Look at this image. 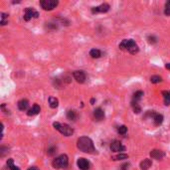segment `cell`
<instances>
[{
	"instance_id": "cell-3",
	"label": "cell",
	"mask_w": 170,
	"mask_h": 170,
	"mask_svg": "<svg viewBox=\"0 0 170 170\" xmlns=\"http://www.w3.org/2000/svg\"><path fill=\"white\" fill-rule=\"evenodd\" d=\"M53 126L55 127V129H57L60 133H62L63 135H65V136H71V135L74 133L73 128L66 123H58V121H56V123H53Z\"/></svg>"
},
{
	"instance_id": "cell-16",
	"label": "cell",
	"mask_w": 170,
	"mask_h": 170,
	"mask_svg": "<svg viewBox=\"0 0 170 170\" xmlns=\"http://www.w3.org/2000/svg\"><path fill=\"white\" fill-rule=\"evenodd\" d=\"M29 108V102L28 100L26 99H23L18 102V108L20 110H26L27 108Z\"/></svg>"
},
{
	"instance_id": "cell-12",
	"label": "cell",
	"mask_w": 170,
	"mask_h": 170,
	"mask_svg": "<svg viewBox=\"0 0 170 170\" xmlns=\"http://www.w3.org/2000/svg\"><path fill=\"white\" fill-rule=\"evenodd\" d=\"M150 156H151V158L156 159V160H161V159L165 156V153L159 149H153L150 152Z\"/></svg>"
},
{
	"instance_id": "cell-34",
	"label": "cell",
	"mask_w": 170,
	"mask_h": 170,
	"mask_svg": "<svg viewBox=\"0 0 170 170\" xmlns=\"http://www.w3.org/2000/svg\"><path fill=\"white\" fill-rule=\"evenodd\" d=\"M91 103H92V105H94V103H95V99H92V100H91Z\"/></svg>"
},
{
	"instance_id": "cell-22",
	"label": "cell",
	"mask_w": 170,
	"mask_h": 170,
	"mask_svg": "<svg viewBox=\"0 0 170 170\" xmlns=\"http://www.w3.org/2000/svg\"><path fill=\"white\" fill-rule=\"evenodd\" d=\"M142 95H143V92L142 91L135 92L134 94H133V99H132V100H133V102H137V103H138V100L141 99Z\"/></svg>"
},
{
	"instance_id": "cell-14",
	"label": "cell",
	"mask_w": 170,
	"mask_h": 170,
	"mask_svg": "<svg viewBox=\"0 0 170 170\" xmlns=\"http://www.w3.org/2000/svg\"><path fill=\"white\" fill-rule=\"evenodd\" d=\"M152 165V161L151 159H148V158H145L144 160L140 162V169L141 170H148Z\"/></svg>"
},
{
	"instance_id": "cell-8",
	"label": "cell",
	"mask_w": 170,
	"mask_h": 170,
	"mask_svg": "<svg viewBox=\"0 0 170 170\" xmlns=\"http://www.w3.org/2000/svg\"><path fill=\"white\" fill-rule=\"evenodd\" d=\"M110 149L113 151V152H123V151L126 150V147L123 145V143L118 140H113L110 144Z\"/></svg>"
},
{
	"instance_id": "cell-4",
	"label": "cell",
	"mask_w": 170,
	"mask_h": 170,
	"mask_svg": "<svg viewBox=\"0 0 170 170\" xmlns=\"http://www.w3.org/2000/svg\"><path fill=\"white\" fill-rule=\"evenodd\" d=\"M68 164H69V158L66 154H61L57 158H55L54 161H53V166L56 169L66 168L68 166Z\"/></svg>"
},
{
	"instance_id": "cell-15",
	"label": "cell",
	"mask_w": 170,
	"mask_h": 170,
	"mask_svg": "<svg viewBox=\"0 0 170 170\" xmlns=\"http://www.w3.org/2000/svg\"><path fill=\"white\" fill-rule=\"evenodd\" d=\"M40 110H41V108H40L39 105H34L33 107H32L30 110L27 111V115H28L29 116L36 115H38V113H40Z\"/></svg>"
},
{
	"instance_id": "cell-24",
	"label": "cell",
	"mask_w": 170,
	"mask_h": 170,
	"mask_svg": "<svg viewBox=\"0 0 170 170\" xmlns=\"http://www.w3.org/2000/svg\"><path fill=\"white\" fill-rule=\"evenodd\" d=\"M128 158V155L124 154V153H119L118 155L113 156V160H123V159H127Z\"/></svg>"
},
{
	"instance_id": "cell-32",
	"label": "cell",
	"mask_w": 170,
	"mask_h": 170,
	"mask_svg": "<svg viewBox=\"0 0 170 170\" xmlns=\"http://www.w3.org/2000/svg\"><path fill=\"white\" fill-rule=\"evenodd\" d=\"M165 68L167 69V70H170V63L166 64V65H165Z\"/></svg>"
},
{
	"instance_id": "cell-2",
	"label": "cell",
	"mask_w": 170,
	"mask_h": 170,
	"mask_svg": "<svg viewBox=\"0 0 170 170\" xmlns=\"http://www.w3.org/2000/svg\"><path fill=\"white\" fill-rule=\"evenodd\" d=\"M118 47L121 48V50H123V51H127L132 55L136 54V53H138V51H139V48H138V46H137V44L135 43L132 39L123 40Z\"/></svg>"
},
{
	"instance_id": "cell-9",
	"label": "cell",
	"mask_w": 170,
	"mask_h": 170,
	"mask_svg": "<svg viewBox=\"0 0 170 170\" xmlns=\"http://www.w3.org/2000/svg\"><path fill=\"white\" fill-rule=\"evenodd\" d=\"M110 6L108 5V3H103L100 4V6H97V7H93L92 8V13H107L108 10H110Z\"/></svg>"
},
{
	"instance_id": "cell-17",
	"label": "cell",
	"mask_w": 170,
	"mask_h": 170,
	"mask_svg": "<svg viewBox=\"0 0 170 170\" xmlns=\"http://www.w3.org/2000/svg\"><path fill=\"white\" fill-rule=\"evenodd\" d=\"M78 118V115H77L76 110H70L67 111V118L69 121H76V118Z\"/></svg>"
},
{
	"instance_id": "cell-29",
	"label": "cell",
	"mask_w": 170,
	"mask_h": 170,
	"mask_svg": "<svg viewBox=\"0 0 170 170\" xmlns=\"http://www.w3.org/2000/svg\"><path fill=\"white\" fill-rule=\"evenodd\" d=\"M147 39H148V42H149V43H151V44L156 43V42H157V39H156L154 36H149Z\"/></svg>"
},
{
	"instance_id": "cell-20",
	"label": "cell",
	"mask_w": 170,
	"mask_h": 170,
	"mask_svg": "<svg viewBox=\"0 0 170 170\" xmlns=\"http://www.w3.org/2000/svg\"><path fill=\"white\" fill-rule=\"evenodd\" d=\"M90 56L92 58H94V59H98V58H100L102 56V53H100L99 49H92L90 51Z\"/></svg>"
},
{
	"instance_id": "cell-7",
	"label": "cell",
	"mask_w": 170,
	"mask_h": 170,
	"mask_svg": "<svg viewBox=\"0 0 170 170\" xmlns=\"http://www.w3.org/2000/svg\"><path fill=\"white\" fill-rule=\"evenodd\" d=\"M39 17V13L36 11L35 9H33V8L31 7H27L25 9V13H24V20L25 21H29L31 20L32 18H38Z\"/></svg>"
},
{
	"instance_id": "cell-11",
	"label": "cell",
	"mask_w": 170,
	"mask_h": 170,
	"mask_svg": "<svg viewBox=\"0 0 170 170\" xmlns=\"http://www.w3.org/2000/svg\"><path fill=\"white\" fill-rule=\"evenodd\" d=\"M77 164H78V167L81 170H89L90 167H91V163L86 158H79L78 161H77Z\"/></svg>"
},
{
	"instance_id": "cell-1",
	"label": "cell",
	"mask_w": 170,
	"mask_h": 170,
	"mask_svg": "<svg viewBox=\"0 0 170 170\" xmlns=\"http://www.w3.org/2000/svg\"><path fill=\"white\" fill-rule=\"evenodd\" d=\"M77 146L81 151L86 153H95V148L94 146L93 140L88 136H82L80 137L77 141Z\"/></svg>"
},
{
	"instance_id": "cell-18",
	"label": "cell",
	"mask_w": 170,
	"mask_h": 170,
	"mask_svg": "<svg viewBox=\"0 0 170 170\" xmlns=\"http://www.w3.org/2000/svg\"><path fill=\"white\" fill-rule=\"evenodd\" d=\"M162 95L164 99V105H170V91H162Z\"/></svg>"
},
{
	"instance_id": "cell-21",
	"label": "cell",
	"mask_w": 170,
	"mask_h": 170,
	"mask_svg": "<svg viewBox=\"0 0 170 170\" xmlns=\"http://www.w3.org/2000/svg\"><path fill=\"white\" fill-rule=\"evenodd\" d=\"M131 107H132V108H133L134 113H139L140 111H141V108H140V105H138V103L137 102H133V100H132Z\"/></svg>"
},
{
	"instance_id": "cell-27",
	"label": "cell",
	"mask_w": 170,
	"mask_h": 170,
	"mask_svg": "<svg viewBox=\"0 0 170 170\" xmlns=\"http://www.w3.org/2000/svg\"><path fill=\"white\" fill-rule=\"evenodd\" d=\"M118 132L119 134H126L127 132V127L126 126H121L118 127Z\"/></svg>"
},
{
	"instance_id": "cell-5",
	"label": "cell",
	"mask_w": 170,
	"mask_h": 170,
	"mask_svg": "<svg viewBox=\"0 0 170 170\" xmlns=\"http://www.w3.org/2000/svg\"><path fill=\"white\" fill-rule=\"evenodd\" d=\"M59 4V1L58 0H41L40 1V5L46 11H50V10H53L54 8H56Z\"/></svg>"
},
{
	"instance_id": "cell-25",
	"label": "cell",
	"mask_w": 170,
	"mask_h": 170,
	"mask_svg": "<svg viewBox=\"0 0 170 170\" xmlns=\"http://www.w3.org/2000/svg\"><path fill=\"white\" fill-rule=\"evenodd\" d=\"M150 82L152 84H158L160 82H162V78L160 76H152L150 78Z\"/></svg>"
},
{
	"instance_id": "cell-26",
	"label": "cell",
	"mask_w": 170,
	"mask_h": 170,
	"mask_svg": "<svg viewBox=\"0 0 170 170\" xmlns=\"http://www.w3.org/2000/svg\"><path fill=\"white\" fill-rule=\"evenodd\" d=\"M7 18H8V14H6V13H1V25L2 26L6 25L8 23V21L6 20Z\"/></svg>"
},
{
	"instance_id": "cell-19",
	"label": "cell",
	"mask_w": 170,
	"mask_h": 170,
	"mask_svg": "<svg viewBox=\"0 0 170 170\" xmlns=\"http://www.w3.org/2000/svg\"><path fill=\"white\" fill-rule=\"evenodd\" d=\"M49 105L52 108H56L58 105H59V100L54 97H50L49 98Z\"/></svg>"
},
{
	"instance_id": "cell-28",
	"label": "cell",
	"mask_w": 170,
	"mask_h": 170,
	"mask_svg": "<svg viewBox=\"0 0 170 170\" xmlns=\"http://www.w3.org/2000/svg\"><path fill=\"white\" fill-rule=\"evenodd\" d=\"M164 14L166 16H170V0L165 3V8H164Z\"/></svg>"
},
{
	"instance_id": "cell-6",
	"label": "cell",
	"mask_w": 170,
	"mask_h": 170,
	"mask_svg": "<svg viewBox=\"0 0 170 170\" xmlns=\"http://www.w3.org/2000/svg\"><path fill=\"white\" fill-rule=\"evenodd\" d=\"M145 116H149V118H152L155 126H159L163 123V115H160V113H155V111H153V110H151V111L148 110L146 113V115H145Z\"/></svg>"
},
{
	"instance_id": "cell-31",
	"label": "cell",
	"mask_w": 170,
	"mask_h": 170,
	"mask_svg": "<svg viewBox=\"0 0 170 170\" xmlns=\"http://www.w3.org/2000/svg\"><path fill=\"white\" fill-rule=\"evenodd\" d=\"M127 167H128V165H127V164H124V165L121 166V170H128Z\"/></svg>"
},
{
	"instance_id": "cell-30",
	"label": "cell",
	"mask_w": 170,
	"mask_h": 170,
	"mask_svg": "<svg viewBox=\"0 0 170 170\" xmlns=\"http://www.w3.org/2000/svg\"><path fill=\"white\" fill-rule=\"evenodd\" d=\"M55 153H56V148L55 147H51V148L48 149V154H49V155H53V154H55Z\"/></svg>"
},
{
	"instance_id": "cell-13",
	"label": "cell",
	"mask_w": 170,
	"mask_h": 170,
	"mask_svg": "<svg viewBox=\"0 0 170 170\" xmlns=\"http://www.w3.org/2000/svg\"><path fill=\"white\" fill-rule=\"evenodd\" d=\"M94 116L97 121H103L105 118V111L102 108H98L94 110Z\"/></svg>"
},
{
	"instance_id": "cell-10",
	"label": "cell",
	"mask_w": 170,
	"mask_h": 170,
	"mask_svg": "<svg viewBox=\"0 0 170 170\" xmlns=\"http://www.w3.org/2000/svg\"><path fill=\"white\" fill-rule=\"evenodd\" d=\"M73 76L74 79L80 84H83L86 81V74H85L84 71H75L73 73Z\"/></svg>"
},
{
	"instance_id": "cell-23",
	"label": "cell",
	"mask_w": 170,
	"mask_h": 170,
	"mask_svg": "<svg viewBox=\"0 0 170 170\" xmlns=\"http://www.w3.org/2000/svg\"><path fill=\"white\" fill-rule=\"evenodd\" d=\"M7 166L9 167V169L10 170H20L19 169V167H17V166H15L14 165V163H13V159L12 158H9L7 160Z\"/></svg>"
},
{
	"instance_id": "cell-33",
	"label": "cell",
	"mask_w": 170,
	"mask_h": 170,
	"mask_svg": "<svg viewBox=\"0 0 170 170\" xmlns=\"http://www.w3.org/2000/svg\"><path fill=\"white\" fill-rule=\"evenodd\" d=\"M28 170H38L36 168V167H30V168H29Z\"/></svg>"
}]
</instances>
